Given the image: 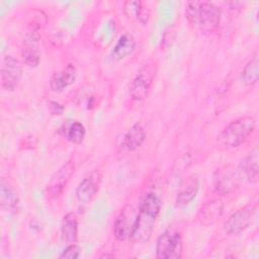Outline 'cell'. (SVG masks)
Here are the masks:
<instances>
[{
  "label": "cell",
  "instance_id": "obj_5",
  "mask_svg": "<svg viewBox=\"0 0 259 259\" xmlns=\"http://www.w3.org/2000/svg\"><path fill=\"white\" fill-rule=\"evenodd\" d=\"M157 72V63L149 62L138 72L130 87V96L135 101L144 100L151 89Z\"/></svg>",
  "mask_w": 259,
  "mask_h": 259
},
{
  "label": "cell",
  "instance_id": "obj_25",
  "mask_svg": "<svg viewBox=\"0 0 259 259\" xmlns=\"http://www.w3.org/2000/svg\"><path fill=\"white\" fill-rule=\"evenodd\" d=\"M136 19L142 23V24H146L149 19H150V10L147 6H145L144 4H142V6L140 7L139 11H138V14L136 16Z\"/></svg>",
  "mask_w": 259,
  "mask_h": 259
},
{
  "label": "cell",
  "instance_id": "obj_4",
  "mask_svg": "<svg viewBox=\"0 0 259 259\" xmlns=\"http://www.w3.org/2000/svg\"><path fill=\"white\" fill-rule=\"evenodd\" d=\"M183 244L180 232L168 229L162 233L156 243V257L160 259H179Z\"/></svg>",
  "mask_w": 259,
  "mask_h": 259
},
{
  "label": "cell",
  "instance_id": "obj_12",
  "mask_svg": "<svg viewBox=\"0 0 259 259\" xmlns=\"http://www.w3.org/2000/svg\"><path fill=\"white\" fill-rule=\"evenodd\" d=\"M38 34L35 31H31L26 35L23 41L21 50V56L23 62L28 67H36L39 64V52H38Z\"/></svg>",
  "mask_w": 259,
  "mask_h": 259
},
{
  "label": "cell",
  "instance_id": "obj_24",
  "mask_svg": "<svg viewBox=\"0 0 259 259\" xmlns=\"http://www.w3.org/2000/svg\"><path fill=\"white\" fill-rule=\"evenodd\" d=\"M80 248L74 243L69 244V246L66 247V249L63 250L62 254L60 255V258H67V259H75L80 256Z\"/></svg>",
  "mask_w": 259,
  "mask_h": 259
},
{
  "label": "cell",
  "instance_id": "obj_17",
  "mask_svg": "<svg viewBox=\"0 0 259 259\" xmlns=\"http://www.w3.org/2000/svg\"><path fill=\"white\" fill-rule=\"evenodd\" d=\"M223 213V203L219 199H211L205 202L198 211V219L203 225L215 223Z\"/></svg>",
  "mask_w": 259,
  "mask_h": 259
},
{
  "label": "cell",
  "instance_id": "obj_8",
  "mask_svg": "<svg viewBox=\"0 0 259 259\" xmlns=\"http://www.w3.org/2000/svg\"><path fill=\"white\" fill-rule=\"evenodd\" d=\"M74 171H75V162L73 158H71L67 162H65L52 176L47 187L48 193L52 197L59 196L63 192L64 188L66 187Z\"/></svg>",
  "mask_w": 259,
  "mask_h": 259
},
{
  "label": "cell",
  "instance_id": "obj_2",
  "mask_svg": "<svg viewBox=\"0 0 259 259\" xmlns=\"http://www.w3.org/2000/svg\"><path fill=\"white\" fill-rule=\"evenodd\" d=\"M185 15L195 28L203 32H212L220 24L221 9L211 2L192 1L186 5Z\"/></svg>",
  "mask_w": 259,
  "mask_h": 259
},
{
  "label": "cell",
  "instance_id": "obj_6",
  "mask_svg": "<svg viewBox=\"0 0 259 259\" xmlns=\"http://www.w3.org/2000/svg\"><path fill=\"white\" fill-rule=\"evenodd\" d=\"M257 218V207L246 205L234 211L224 224L226 234L236 236L245 231Z\"/></svg>",
  "mask_w": 259,
  "mask_h": 259
},
{
  "label": "cell",
  "instance_id": "obj_26",
  "mask_svg": "<svg viewBox=\"0 0 259 259\" xmlns=\"http://www.w3.org/2000/svg\"><path fill=\"white\" fill-rule=\"evenodd\" d=\"M48 107H49V110L52 112V114H61L64 110V107L56 101H50Z\"/></svg>",
  "mask_w": 259,
  "mask_h": 259
},
{
  "label": "cell",
  "instance_id": "obj_20",
  "mask_svg": "<svg viewBox=\"0 0 259 259\" xmlns=\"http://www.w3.org/2000/svg\"><path fill=\"white\" fill-rule=\"evenodd\" d=\"M136 40L131 34H123L119 37L117 42L112 49L111 57L114 60H121L127 56H130L136 49Z\"/></svg>",
  "mask_w": 259,
  "mask_h": 259
},
{
  "label": "cell",
  "instance_id": "obj_3",
  "mask_svg": "<svg viewBox=\"0 0 259 259\" xmlns=\"http://www.w3.org/2000/svg\"><path fill=\"white\" fill-rule=\"evenodd\" d=\"M255 130V119L251 116L240 117L230 122L218 137L225 148H237L243 144Z\"/></svg>",
  "mask_w": 259,
  "mask_h": 259
},
{
  "label": "cell",
  "instance_id": "obj_14",
  "mask_svg": "<svg viewBox=\"0 0 259 259\" xmlns=\"http://www.w3.org/2000/svg\"><path fill=\"white\" fill-rule=\"evenodd\" d=\"M240 172L250 182H256L259 176V150L256 146L245 158L239 166Z\"/></svg>",
  "mask_w": 259,
  "mask_h": 259
},
{
  "label": "cell",
  "instance_id": "obj_18",
  "mask_svg": "<svg viewBox=\"0 0 259 259\" xmlns=\"http://www.w3.org/2000/svg\"><path fill=\"white\" fill-rule=\"evenodd\" d=\"M197 191L198 179L192 176L186 181V183L182 186L181 190L178 192L175 200V206L178 208H183L187 206L195 198Z\"/></svg>",
  "mask_w": 259,
  "mask_h": 259
},
{
  "label": "cell",
  "instance_id": "obj_11",
  "mask_svg": "<svg viewBox=\"0 0 259 259\" xmlns=\"http://www.w3.org/2000/svg\"><path fill=\"white\" fill-rule=\"evenodd\" d=\"M100 185V178L97 174L86 176L76 188V197L82 203H89L95 197Z\"/></svg>",
  "mask_w": 259,
  "mask_h": 259
},
{
  "label": "cell",
  "instance_id": "obj_19",
  "mask_svg": "<svg viewBox=\"0 0 259 259\" xmlns=\"http://www.w3.org/2000/svg\"><path fill=\"white\" fill-rule=\"evenodd\" d=\"M61 237L67 244H74L78 238V220L74 212L64 215L61 224Z\"/></svg>",
  "mask_w": 259,
  "mask_h": 259
},
{
  "label": "cell",
  "instance_id": "obj_16",
  "mask_svg": "<svg viewBox=\"0 0 259 259\" xmlns=\"http://www.w3.org/2000/svg\"><path fill=\"white\" fill-rule=\"evenodd\" d=\"M146 140V133L140 122L133 124L125 133L121 141V147L127 151H134L142 146Z\"/></svg>",
  "mask_w": 259,
  "mask_h": 259
},
{
  "label": "cell",
  "instance_id": "obj_7",
  "mask_svg": "<svg viewBox=\"0 0 259 259\" xmlns=\"http://www.w3.org/2000/svg\"><path fill=\"white\" fill-rule=\"evenodd\" d=\"M22 76V68L13 56H4L1 65V85L7 91H13L19 84Z\"/></svg>",
  "mask_w": 259,
  "mask_h": 259
},
{
  "label": "cell",
  "instance_id": "obj_9",
  "mask_svg": "<svg viewBox=\"0 0 259 259\" xmlns=\"http://www.w3.org/2000/svg\"><path fill=\"white\" fill-rule=\"evenodd\" d=\"M133 210L124 207L120 213L117 215L113 225V234L115 238L119 241H124L132 238L134 231L136 214H133Z\"/></svg>",
  "mask_w": 259,
  "mask_h": 259
},
{
  "label": "cell",
  "instance_id": "obj_13",
  "mask_svg": "<svg viewBox=\"0 0 259 259\" xmlns=\"http://www.w3.org/2000/svg\"><path fill=\"white\" fill-rule=\"evenodd\" d=\"M77 78V70L72 65L69 64L61 71L56 72L50 81V88L55 92H60L72 85Z\"/></svg>",
  "mask_w": 259,
  "mask_h": 259
},
{
  "label": "cell",
  "instance_id": "obj_23",
  "mask_svg": "<svg viewBox=\"0 0 259 259\" xmlns=\"http://www.w3.org/2000/svg\"><path fill=\"white\" fill-rule=\"evenodd\" d=\"M141 1H125L123 3V12L128 16V17H135L138 14V11L140 7L142 6Z\"/></svg>",
  "mask_w": 259,
  "mask_h": 259
},
{
  "label": "cell",
  "instance_id": "obj_21",
  "mask_svg": "<svg viewBox=\"0 0 259 259\" xmlns=\"http://www.w3.org/2000/svg\"><path fill=\"white\" fill-rule=\"evenodd\" d=\"M258 78H259V61H258L257 54H255L253 58H251V60L244 67L241 74V79L245 85L251 86L258 81Z\"/></svg>",
  "mask_w": 259,
  "mask_h": 259
},
{
  "label": "cell",
  "instance_id": "obj_22",
  "mask_svg": "<svg viewBox=\"0 0 259 259\" xmlns=\"http://www.w3.org/2000/svg\"><path fill=\"white\" fill-rule=\"evenodd\" d=\"M85 135V127L79 121H74L73 123H71L66 132L67 140L73 144H80L81 142H83Z\"/></svg>",
  "mask_w": 259,
  "mask_h": 259
},
{
  "label": "cell",
  "instance_id": "obj_1",
  "mask_svg": "<svg viewBox=\"0 0 259 259\" xmlns=\"http://www.w3.org/2000/svg\"><path fill=\"white\" fill-rule=\"evenodd\" d=\"M160 209L161 201L156 194L149 192L142 198L131 238L136 244H144L150 240Z\"/></svg>",
  "mask_w": 259,
  "mask_h": 259
},
{
  "label": "cell",
  "instance_id": "obj_10",
  "mask_svg": "<svg viewBox=\"0 0 259 259\" xmlns=\"http://www.w3.org/2000/svg\"><path fill=\"white\" fill-rule=\"evenodd\" d=\"M0 204L1 207L11 213H16L20 207L19 195L16 189L4 178L0 183Z\"/></svg>",
  "mask_w": 259,
  "mask_h": 259
},
{
  "label": "cell",
  "instance_id": "obj_15",
  "mask_svg": "<svg viewBox=\"0 0 259 259\" xmlns=\"http://www.w3.org/2000/svg\"><path fill=\"white\" fill-rule=\"evenodd\" d=\"M240 176L239 171L220 172L214 178V191L220 195L231 192L238 186Z\"/></svg>",
  "mask_w": 259,
  "mask_h": 259
}]
</instances>
